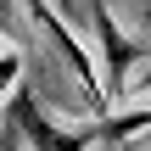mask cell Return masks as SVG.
<instances>
[{
  "mask_svg": "<svg viewBox=\"0 0 151 151\" xmlns=\"http://www.w3.org/2000/svg\"><path fill=\"white\" fill-rule=\"evenodd\" d=\"M84 17H90V28H95V45H101V101H112V95H123L129 90V73H134V62L146 56V45L134 39V34H123L118 28V17H112V6L106 0H90L84 6Z\"/></svg>",
  "mask_w": 151,
  "mask_h": 151,
  "instance_id": "6da1fadb",
  "label": "cell"
},
{
  "mask_svg": "<svg viewBox=\"0 0 151 151\" xmlns=\"http://www.w3.org/2000/svg\"><path fill=\"white\" fill-rule=\"evenodd\" d=\"M0 151H28V146H22V134H17L6 118H0Z\"/></svg>",
  "mask_w": 151,
  "mask_h": 151,
  "instance_id": "7a4b0ae2",
  "label": "cell"
},
{
  "mask_svg": "<svg viewBox=\"0 0 151 151\" xmlns=\"http://www.w3.org/2000/svg\"><path fill=\"white\" fill-rule=\"evenodd\" d=\"M11 6H17V0H0V28H17V22H11Z\"/></svg>",
  "mask_w": 151,
  "mask_h": 151,
  "instance_id": "3957f363",
  "label": "cell"
},
{
  "mask_svg": "<svg viewBox=\"0 0 151 151\" xmlns=\"http://www.w3.org/2000/svg\"><path fill=\"white\" fill-rule=\"evenodd\" d=\"M140 90H151V67H140V78H134V95Z\"/></svg>",
  "mask_w": 151,
  "mask_h": 151,
  "instance_id": "277c9868",
  "label": "cell"
}]
</instances>
